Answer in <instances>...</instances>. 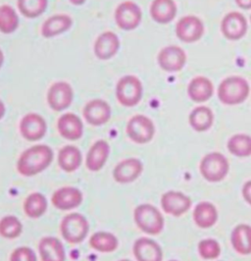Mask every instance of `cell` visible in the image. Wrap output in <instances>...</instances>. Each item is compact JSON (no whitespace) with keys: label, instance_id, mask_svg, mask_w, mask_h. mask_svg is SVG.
Listing matches in <instances>:
<instances>
[{"label":"cell","instance_id":"7a4b0ae2","mask_svg":"<svg viewBox=\"0 0 251 261\" xmlns=\"http://www.w3.org/2000/svg\"><path fill=\"white\" fill-rule=\"evenodd\" d=\"M250 92L247 81L239 76L223 80L218 88V98L225 105H238L244 102Z\"/></svg>","mask_w":251,"mask_h":261},{"label":"cell","instance_id":"1f68e13d","mask_svg":"<svg viewBox=\"0 0 251 261\" xmlns=\"http://www.w3.org/2000/svg\"><path fill=\"white\" fill-rule=\"evenodd\" d=\"M20 26V18L12 6L4 4L0 6V33L10 35Z\"/></svg>","mask_w":251,"mask_h":261},{"label":"cell","instance_id":"603a6c76","mask_svg":"<svg viewBox=\"0 0 251 261\" xmlns=\"http://www.w3.org/2000/svg\"><path fill=\"white\" fill-rule=\"evenodd\" d=\"M41 261H66V252L61 241L55 237H43L39 244Z\"/></svg>","mask_w":251,"mask_h":261},{"label":"cell","instance_id":"7c38bea8","mask_svg":"<svg viewBox=\"0 0 251 261\" xmlns=\"http://www.w3.org/2000/svg\"><path fill=\"white\" fill-rule=\"evenodd\" d=\"M160 68L168 73H177L183 70L186 63V54L178 45H168L162 48L157 56Z\"/></svg>","mask_w":251,"mask_h":261},{"label":"cell","instance_id":"6da1fadb","mask_svg":"<svg viewBox=\"0 0 251 261\" xmlns=\"http://www.w3.org/2000/svg\"><path fill=\"white\" fill-rule=\"evenodd\" d=\"M54 152L46 144H36L22 152L17 161V171L23 177H34L52 163Z\"/></svg>","mask_w":251,"mask_h":261},{"label":"cell","instance_id":"cb8c5ba5","mask_svg":"<svg viewBox=\"0 0 251 261\" xmlns=\"http://www.w3.org/2000/svg\"><path fill=\"white\" fill-rule=\"evenodd\" d=\"M214 93V86L206 77L199 76L192 79L187 86V94L189 98L197 103L209 100Z\"/></svg>","mask_w":251,"mask_h":261},{"label":"cell","instance_id":"277c9868","mask_svg":"<svg viewBox=\"0 0 251 261\" xmlns=\"http://www.w3.org/2000/svg\"><path fill=\"white\" fill-rule=\"evenodd\" d=\"M60 232L68 244L78 245L85 241L90 232V222L80 213L67 214L60 223Z\"/></svg>","mask_w":251,"mask_h":261},{"label":"cell","instance_id":"d6986e66","mask_svg":"<svg viewBox=\"0 0 251 261\" xmlns=\"http://www.w3.org/2000/svg\"><path fill=\"white\" fill-rule=\"evenodd\" d=\"M57 130L63 139L75 142L83 136V123L77 114L65 113L57 121Z\"/></svg>","mask_w":251,"mask_h":261},{"label":"cell","instance_id":"52a82bcc","mask_svg":"<svg viewBox=\"0 0 251 261\" xmlns=\"http://www.w3.org/2000/svg\"><path fill=\"white\" fill-rule=\"evenodd\" d=\"M130 140L137 144L150 143L155 135V125L149 117L143 114L132 116L126 127Z\"/></svg>","mask_w":251,"mask_h":261},{"label":"cell","instance_id":"4316f807","mask_svg":"<svg viewBox=\"0 0 251 261\" xmlns=\"http://www.w3.org/2000/svg\"><path fill=\"white\" fill-rule=\"evenodd\" d=\"M193 221L201 229H209L213 227L219 218L216 206L208 201H202L193 209Z\"/></svg>","mask_w":251,"mask_h":261},{"label":"cell","instance_id":"ee69618b","mask_svg":"<svg viewBox=\"0 0 251 261\" xmlns=\"http://www.w3.org/2000/svg\"><path fill=\"white\" fill-rule=\"evenodd\" d=\"M169 261H178V260H169Z\"/></svg>","mask_w":251,"mask_h":261},{"label":"cell","instance_id":"60d3db41","mask_svg":"<svg viewBox=\"0 0 251 261\" xmlns=\"http://www.w3.org/2000/svg\"><path fill=\"white\" fill-rule=\"evenodd\" d=\"M73 5H75V6H81V5H83L85 3H86V1L87 0H69Z\"/></svg>","mask_w":251,"mask_h":261},{"label":"cell","instance_id":"b9f144b4","mask_svg":"<svg viewBox=\"0 0 251 261\" xmlns=\"http://www.w3.org/2000/svg\"><path fill=\"white\" fill-rule=\"evenodd\" d=\"M4 61H5V56H4V53L2 51V49L0 48V69L2 68V66L4 64Z\"/></svg>","mask_w":251,"mask_h":261},{"label":"cell","instance_id":"f546056e","mask_svg":"<svg viewBox=\"0 0 251 261\" xmlns=\"http://www.w3.org/2000/svg\"><path fill=\"white\" fill-rule=\"evenodd\" d=\"M89 244L91 248L98 252L111 253L119 247V240L112 233L99 231L91 236Z\"/></svg>","mask_w":251,"mask_h":261},{"label":"cell","instance_id":"ffe728a7","mask_svg":"<svg viewBox=\"0 0 251 261\" xmlns=\"http://www.w3.org/2000/svg\"><path fill=\"white\" fill-rule=\"evenodd\" d=\"M132 252L137 261H163V250L158 243L149 238L137 239L132 247Z\"/></svg>","mask_w":251,"mask_h":261},{"label":"cell","instance_id":"d590c367","mask_svg":"<svg viewBox=\"0 0 251 261\" xmlns=\"http://www.w3.org/2000/svg\"><path fill=\"white\" fill-rule=\"evenodd\" d=\"M199 255L205 260L217 259L221 254V246L214 239H204L200 241L198 247Z\"/></svg>","mask_w":251,"mask_h":261},{"label":"cell","instance_id":"2e32d148","mask_svg":"<svg viewBox=\"0 0 251 261\" xmlns=\"http://www.w3.org/2000/svg\"><path fill=\"white\" fill-rule=\"evenodd\" d=\"M144 172V164L137 158H127L119 162L113 169V179L118 184L133 183Z\"/></svg>","mask_w":251,"mask_h":261},{"label":"cell","instance_id":"836d02e7","mask_svg":"<svg viewBox=\"0 0 251 261\" xmlns=\"http://www.w3.org/2000/svg\"><path fill=\"white\" fill-rule=\"evenodd\" d=\"M48 0H17V7L24 17L36 19L47 9Z\"/></svg>","mask_w":251,"mask_h":261},{"label":"cell","instance_id":"5b68a950","mask_svg":"<svg viewBox=\"0 0 251 261\" xmlns=\"http://www.w3.org/2000/svg\"><path fill=\"white\" fill-rule=\"evenodd\" d=\"M199 171L207 182L219 183L229 174L230 163L224 154L214 151L201 159Z\"/></svg>","mask_w":251,"mask_h":261},{"label":"cell","instance_id":"ab89813d","mask_svg":"<svg viewBox=\"0 0 251 261\" xmlns=\"http://www.w3.org/2000/svg\"><path fill=\"white\" fill-rule=\"evenodd\" d=\"M5 113H6V106L4 105V102L0 99V120L4 117Z\"/></svg>","mask_w":251,"mask_h":261},{"label":"cell","instance_id":"d6a6232c","mask_svg":"<svg viewBox=\"0 0 251 261\" xmlns=\"http://www.w3.org/2000/svg\"><path fill=\"white\" fill-rule=\"evenodd\" d=\"M227 147L230 153L235 156H251V137L246 134L234 135L228 141Z\"/></svg>","mask_w":251,"mask_h":261},{"label":"cell","instance_id":"44dd1931","mask_svg":"<svg viewBox=\"0 0 251 261\" xmlns=\"http://www.w3.org/2000/svg\"><path fill=\"white\" fill-rule=\"evenodd\" d=\"M73 19L67 14H55L41 25L40 34L44 39H53L68 32L73 27Z\"/></svg>","mask_w":251,"mask_h":261},{"label":"cell","instance_id":"ba28073f","mask_svg":"<svg viewBox=\"0 0 251 261\" xmlns=\"http://www.w3.org/2000/svg\"><path fill=\"white\" fill-rule=\"evenodd\" d=\"M114 20L119 29L125 32H131L141 25L143 11L133 1H124L116 7Z\"/></svg>","mask_w":251,"mask_h":261},{"label":"cell","instance_id":"e575fe53","mask_svg":"<svg viewBox=\"0 0 251 261\" xmlns=\"http://www.w3.org/2000/svg\"><path fill=\"white\" fill-rule=\"evenodd\" d=\"M23 232V225L18 217L14 215L4 216L0 220V236L7 240H14Z\"/></svg>","mask_w":251,"mask_h":261},{"label":"cell","instance_id":"4fadbf2b","mask_svg":"<svg viewBox=\"0 0 251 261\" xmlns=\"http://www.w3.org/2000/svg\"><path fill=\"white\" fill-rule=\"evenodd\" d=\"M112 109L109 103L100 98L90 100L82 109V116L88 124L93 127L103 126L109 122Z\"/></svg>","mask_w":251,"mask_h":261},{"label":"cell","instance_id":"f1b7e54d","mask_svg":"<svg viewBox=\"0 0 251 261\" xmlns=\"http://www.w3.org/2000/svg\"><path fill=\"white\" fill-rule=\"evenodd\" d=\"M188 122L193 130L199 133L206 132L214 123V113L207 106H199L190 112Z\"/></svg>","mask_w":251,"mask_h":261},{"label":"cell","instance_id":"e0dca14e","mask_svg":"<svg viewBox=\"0 0 251 261\" xmlns=\"http://www.w3.org/2000/svg\"><path fill=\"white\" fill-rule=\"evenodd\" d=\"M82 199L83 195L78 188L63 187L53 193L51 203L55 208L67 211L79 207Z\"/></svg>","mask_w":251,"mask_h":261},{"label":"cell","instance_id":"d4e9b609","mask_svg":"<svg viewBox=\"0 0 251 261\" xmlns=\"http://www.w3.org/2000/svg\"><path fill=\"white\" fill-rule=\"evenodd\" d=\"M177 4L174 0H153L149 9L153 21L161 25L171 23L177 15Z\"/></svg>","mask_w":251,"mask_h":261},{"label":"cell","instance_id":"8d00e7d4","mask_svg":"<svg viewBox=\"0 0 251 261\" xmlns=\"http://www.w3.org/2000/svg\"><path fill=\"white\" fill-rule=\"evenodd\" d=\"M9 261H38V257L32 248L20 247L14 249Z\"/></svg>","mask_w":251,"mask_h":261},{"label":"cell","instance_id":"ac0fdd59","mask_svg":"<svg viewBox=\"0 0 251 261\" xmlns=\"http://www.w3.org/2000/svg\"><path fill=\"white\" fill-rule=\"evenodd\" d=\"M221 31L229 40L242 39L247 32L246 18L239 12H230L222 20Z\"/></svg>","mask_w":251,"mask_h":261},{"label":"cell","instance_id":"74e56055","mask_svg":"<svg viewBox=\"0 0 251 261\" xmlns=\"http://www.w3.org/2000/svg\"><path fill=\"white\" fill-rule=\"evenodd\" d=\"M241 194L243 196V199L251 206V181H247L246 183H244Z\"/></svg>","mask_w":251,"mask_h":261},{"label":"cell","instance_id":"9c48e42d","mask_svg":"<svg viewBox=\"0 0 251 261\" xmlns=\"http://www.w3.org/2000/svg\"><path fill=\"white\" fill-rule=\"evenodd\" d=\"M75 92L72 86L67 82H56L52 84L46 94L47 105L55 112H62L68 109L74 101Z\"/></svg>","mask_w":251,"mask_h":261},{"label":"cell","instance_id":"8992f818","mask_svg":"<svg viewBox=\"0 0 251 261\" xmlns=\"http://www.w3.org/2000/svg\"><path fill=\"white\" fill-rule=\"evenodd\" d=\"M115 92L120 105L124 107H133L143 98L144 86L136 76L126 75L118 81Z\"/></svg>","mask_w":251,"mask_h":261},{"label":"cell","instance_id":"3957f363","mask_svg":"<svg viewBox=\"0 0 251 261\" xmlns=\"http://www.w3.org/2000/svg\"><path fill=\"white\" fill-rule=\"evenodd\" d=\"M133 220L137 228L147 235L157 236L164 230L165 220L157 207L144 203L133 211Z\"/></svg>","mask_w":251,"mask_h":261},{"label":"cell","instance_id":"7402d4cb","mask_svg":"<svg viewBox=\"0 0 251 261\" xmlns=\"http://www.w3.org/2000/svg\"><path fill=\"white\" fill-rule=\"evenodd\" d=\"M110 154V145L104 141H96L91 146L86 158V167L91 172H98L104 167Z\"/></svg>","mask_w":251,"mask_h":261},{"label":"cell","instance_id":"83f0119b","mask_svg":"<svg viewBox=\"0 0 251 261\" xmlns=\"http://www.w3.org/2000/svg\"><path fill=\"white\" fill-rule=\"evenodd\" d=\"M231 243L238 254H251V226L246 224L238 225L232 232Z\"/></svg>","mask_w":251,"mask_h":261},{"label":"cell","instance_id":"f35d334b","mask_svg":"<svg viewBox=\"0 0 251 261\" xmlns=\"http://www.w3.org/2000/svg\"><path fill=\"white\" fill-rule=\"evenodd\" d=\"M237 5L241 9H251V0H235Z\"/></svg>","mask_w":251,"mask_h":261},{"label":"cell","instance_id":"f6af8a7d","mask_svg":"<svg viewBox=\"0 0 251 261\" xmlns=\"http://www.w3.org/2000/svg\"><path fill=\"white\" fill-rule=\"evenodd\" d=\"M250 21H251V16H250Z\"/></svg>","mask_w":251,"mask_h":261},{"label":"cell","instance_id":"30bf717a","mask_svg":"<svg viewBox=\"0 0 251 261\" xmlns=\"http://www.w3.org/2000/svg\"><path fill=\"white\" fill-rule=\"evenodd\" d=\"M19 130L27 142H38L44 138L47 132L45 119L38 113H27L21 119Z\"/></svg>","mask_w":251,"mask_h":261},{"label":"cell","instance_id":"5bb4252c","mask_svg":"<svg viewBox=\"0 0 251 261\" xmlns=\"http://www.w3.org/2000/svg\"><path fill=\"white\" fill-rule=\"evenodd\" d=\"M161 207L166 214L174 217H181L186 213L192 204L189 196L178 191H169L161 196Z\"/></svg>","mask_w":251,"mask_h":261},{"label":"cell","instance_id":"484cf974","mask_svg":"<svg viewBox=\"0 0 251 261\" xmlns=\"http://www.w3.org/2000/svg\"><path fill=\"white\" fill-rule=\"evenodd\" d=\"M58 166L66 173H73L79 169L82 162V154L79 147L69 144L63 146L57 158Z\"/></svg>","mask_w":251,"mask_h":261},{"label":"cell","instance_id":"8fae6325","mask_svg":"<svg viewBox=\"0 0 251 261\" xmlns=\"http://www.w3.org/2000/svg\"><path fill=\"white\" fill-rule=\"evenodd\" d=\"M205 28L202 21L193 15H187L181 18L176 25V35L182 41L192 43L201 39Z\"/></svg>","mask_w":251,"mask_h":261},{"label":"cell","instance_id":"9a60e30c","mask_svg":"<svg viewBox=\"0 0 251 261\" xmlns=\"http://www.w3.org/2000/svg\"><path fill=\"white\" fill-rule=\"evenodd\" d=\"M121 41L119 37L111 31L101 33L94 41L93 51L96 58L106 61L112 59L120 50Z\"/></svg>","mask_w":251,"mask_h":261},{"label":"cell","instance_id":"7bdbcfd3","mask_svg":"<svg viewBox=\"0 0 251 261\" xmlns=\"http://www.w3.org/2000/svg\"><path fill=\"white\" fill-rule=\"evenodd\" d=\"M119 261H131V260H129V259H121V260H119Z\"/></svg>","mask_w":251,"mask_h":261},{"label":"cell","instance_id":"4dcf8cb0","mask_svg":"<svg viewBox=\"0 0 251 261\" xmlns=\"http://www.w3.org/2000/svg\"><path fill=\"white\" fill-rule=\"evenodd\" d=\"M47 199L41 193H33L26 196L24 201V212L27 217L38 219L43 216L47 210Z\"/></svg>","mask_w":251,"mask_h":261}]
</instances>
